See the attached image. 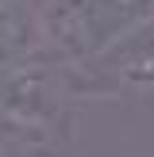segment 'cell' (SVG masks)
I'll use <instances>...</instances> for the list:
<instances>
[{"label": "cell", "mask_w": 154, "mask_h": 157, "mask_svg": "<svg viewBox=\"0 0 154 157\" xmlns=\"http://www.w3.org/2000/svg\"><path fill=\"white\" fill-rule=\"evenodd\" d=\"M92 61H100L104 84L112 92L154 107V19L131 27L123 38H116Z\"/></svg>", "instance_id": "obj_2"}, {"label": "cell", "mask_w": 154, "mask_h": 157, "mask_svg": "<svg viewBox=\"0 0 154 157\" xmlns=\"http://www.w3.org/2000/svg\"><path fill=\"white\" fill-rule=\"evenodd\" d=\"M43 19L23 0H0V65H19L35 54Z\"/></svg>", "instance_id": "obj_3"}, {"label": "cell", "mask_w": 154, "mask_h": 157, "mask_svg": "<svg viewBox=\"0 0 154 157\" xmlns=\"http://www.w3.org/2000/svg\"><path fill=\"white\" fill-rule=\"evenodd\" d=\"M38 19L43 42L69 61H92L131 27L154 19V0H50Z\"/></svg>", "instance_id": "obj_1"}]
</instances>
